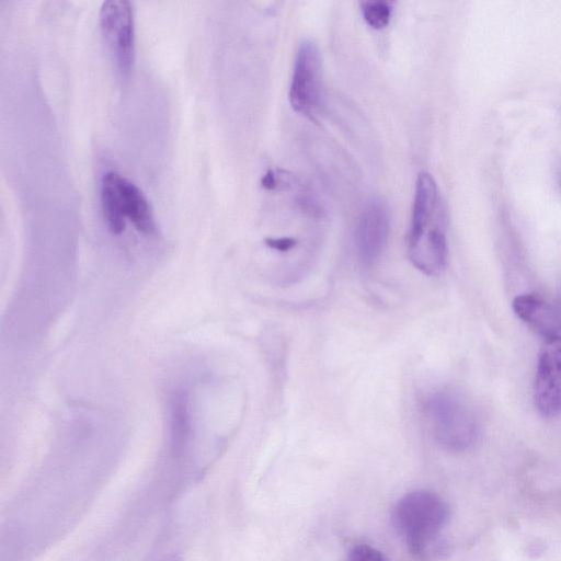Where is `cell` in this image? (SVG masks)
I'll use <instances>...</instances> for the list:
<instances>
[{
  "mask_svg": "<svg viewBox=\"0 0 561 561\" xmlns=\"http://www.w3.org/2000/svg\"><path fill=\"white\" fill-rule=\"evenodd\" d=\"M447 209L435 179L421 172L415 182L408 233V254L426 275H437L447 263Z\"/></svg>",
  "mask_w": 561,
  "mask_h": 561,
  "instance_id": "obj_1",
  "label": "cell"
},
{
  "mask_svg": "<svg viewBox=\"0 0 561 561\" xmlns=\"http://www.w3.org/2000/svg\"><path fill=\"white\" fill-rule=\"evenodd\" d=\"M448 518L446 503L435 493L405 494L394 508V522L412 552L425 556L435 543Z\"/></svg>",
  "mask_w": 561,
  "mask_h": 561,
  "instance_id": "obj_2",
  "label": "cell"
},
{
  "mask_svg": "<svg viewBox=\"0 0 561 561\" xmlns=\"http://www.w3.org/2000/svg\"><path fill=\"white\" fill-rule=\"evenodd\" d=\"M425 421L435 439L445 448L462 450L474 436V422L466 403L455 393L439 390L428 394L422 405Z\"/></svg>",
  "mask_w": 561,
  "mask_h": 561,
  "instance_id": "obj_3",
  "label": "cell"
},
{
  "mask_svg": "<svg viewBox=\"0 0 561 561\" xmlns=\"http://www.w3.org/2000/svg\"><path fill=\"white\" fill-rule=\"evenodd\" d=\"M322 59L316 43L302 41L296 51L288 99L295 112L313 119L323 92Z\"/></svg>",
  "mask_w": 561,
  "mask_h": 561,
  "instance_id": "obj_4",
  "label": "cell"
},
{
  "mask_svg": "<svg viewBox=\"0 0 561 561\" xmlns=\"http://www.w3.org/2000/svg\"><path fill=\"white\" fill-rule=\"evenodd\" d=\"M102 35L122 76L130 73L135 60V21L133 5L126 0H107L101 5Z\"/></svg>",
  "mask_w": 561,
  "mask_h": 561,
  "instance_id": "obj_5",
  "label": "cell"
},
{
  "mask_svg": "<svg viewBox=\"0 0 561 561\" xmlns=\"http://www.w3.org/2000/svg\"><path fill=\"white\" fill-rule=\"evenodd\" d=\"M390 214L387 202L379 197L368 199L360 210L354 231L355 249L366 266L375 265L388 242Z\"/></svg>",
  "mask_w": 561,
  "mask_h": 561,
  "instance_id": "obj_6",
  "label": "cell"
},
{
  "mask_svg": "<svg viewBox=\"0 0 561 561\" xmlns=\"http://www.w3.org/2000/svg\"><path fill=\"white\" fill-rule=\"evenodd\" d=\"M534 398L542 416L561 413V336L546 340L538 357Z\"/></svg>",
  "mask_w": 561,
  "mask_h": 561,
  "instance_id": "obj_7",
  "label": "cell"
},
{
  "mask_svg": "<svg viewBox=\"0 0 561 561\" xmlns=\"http://www.w3.org/2000/svg\"><path fill=\"white\" fill-rule=\"evenodd\" d=\"M513 310L538 334L547 340L559 336L561 318L557 310L537 294H523L513 300Z\"/></svg>",
  "mask_w": 561,
  "mask_h": 561,
  "instance_id": "obj_8",
  "label": "cell"
},
{
  "mask_svg": "<svg viewBox=\"0 0 561 561\" xmlns=\"http://www.w3.org/2000/svg\"><path fill=\"white\" fill-rule=\"evenodd\" d=\"M117 186L125 218H128L139 232L154 233L153 214L140 188L121 174H117Z\"/></svg>",
  "mask_w": 561,
  "mask_h": 561,
  "instance_id": "obj_9",
  "label": "cell"
},
{
  "mask_svg": "<svg viewBox=\"0 0 561 561\" xmlns=\"http://www.w3.org/2000/svg\"><path fill=\"white\" fill-rule=\"evenodd\" d=\"M117 174L107 171L101 179V206L104 221L108 230L119 234L125 229V216L122 209V202L117 186Z\"/></svg>",
  "mask_w": 561,
  "mask_h": 561,
  "instance_id": "obj_10",
  "label": "cell"
},
{
  "mask_svg": "<svg viewBox=\"0 0 561 561\" xmlns=\"http://www.w3.org/2000/svg\"><path fill=\"white\" fill-rule=\"evenodd\" d=\"M359 9L364 21L374 30H383L390 22L393 3L385 0L362 1Z\"/></svg>",
  "mask_w": 561,
  "mask_h": 561,
  "instance_id": "obj_11",
  "label": "cell"
},
{
  "mask_svg": "<svg viewBox=\"0 0 561 561\" xmlns=\"http://www.w3.org/2000/svg\"><path fill=\"white\" fill-rule=\"evenodd\" d=\"M350 561H389L380 551L365 545L356 546L350 553Z\"/></svg>",
  "mask_w": 561,
  "mask_h": 561,
  "instance_id": "obj_12",
  "label": "cell"
},
{
  "mask_svg": "<svg viewBox=\"0 0 561 561\" xmlns=\"http://www.w3.org/2000/svg\"><path fill=\"white\" fill-rule=\"evenodd\" d=\"M266 244L274 250L283 252L293 249L297 241L290 237L268 238L266 239Z\"/></svg>",
  "mask_w": 561,
  "mask_h": 561,
  "instance_id": "obj_13",
  "label": "cell"
},
{
  "mask_svg": "<svg viewBox=\"0 0 561 561\" xmlns=\"http://www.w3.org/2000/svg\"><path fill=\"white\" fill-rule=\"evenodd\" d=\"M262 186L266 190H273L277 185L276 175L272 170H268L261 180Z\"/></svg>",
  "mask_w": 561,
  "mask_h": 561,
  "instance_id": "obj_14",
  "label": "cell"
}]
</instances>
